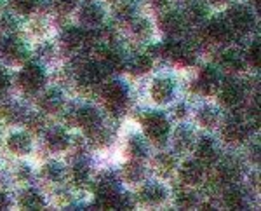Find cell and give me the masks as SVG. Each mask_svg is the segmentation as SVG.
<instances>
[{
	"instance_id": "obj_41",
	"label": "cell",
	"mask_w": 261,
	"mask_h": 211,
	"mask_svg": "<svg viewBox=\"0 0 261 211\" xmlns=\"http://www.w3.org/2000/svg\"><path fill=\"white\" fill-rule=\"evenodd\" d=\"M119 14H120V18H125V19H127V18H133V14H134V6H133V4H125V6H122V7H120V12H119Z\"/></svg>"
},
{
	"instance_id": "obj_23",
	"label": "cell",
	"mask_w": 261,
	"mask_h": 211,
	"mask_svg": "<svg viewBox=\"0 0 261 211\" xmlns=\"http://www.w3.org/2000/svg\"><path fill=\"white\" fill-rule=\"evenodd\" d=\"M172 142H174V147L179 152L188 150L193 145V131L188 126H179L176 129L174 136H172Z\"/></svg>"
},
{
	"instance_id": "obj_17",
	"label": "cell",
	"mask_w": 261,
	"mask_h": 211,
	"mask_svg": "<svg viewBox=\"0 0 261 211\" xmlns=\"http://www.w3.org/2000/svg\"><path fill=\"white\" fill-rule=\"evenodd\" d=\"M244 100V87L239 82H228L221 89V101L226 107H237Z\"/></svg>"
},
{
	"instance_id": "obj_45",
	"label": "cell",
	"mask_w": 261,
	"mask_h": 211,
	"mask_svg": "<svg viewBox=\"0 0 261 211\" xmlns=\"http://www.w3.org/2000/svg\"><path fill=\"white\" fill-rule=\"evenodd\" d=\"M60 6H65V7H68V6H71V4H75V0H56Z\"/></svg>"
},
{
	"instance_id": "obj_11",
	"label": "cell",
	"mask_w": 261,
	"mask_h": 211,
	"mask_svg": "<svg viewBox=\"0 0 261 211\" xmlns=\"http://www.w3.org/2000/svg\"><path fill=\"white\" fill-rule=\"evenodd\" d=\"M140 197L146 204H161V202L166 201L167 191L161 183H157V181H150V183H146L145 187L141 189Z\"/></svg>"
},
{
	"instance_id": "obj_19",
	"label": "cell",
	"mask_w": 261,
	"mask_h": 211,
	"mask_svg": "<svg viewBox=\"0 0 261 211\" xmlns=\"http://www.w3.org/2000/svg\"><path fill=\"white\" fill-rule=\"evenodd\" d=\"M218 159V150L216 145L211 138H202L197 145V161L200 164H213Z\"/></svg>"
},
{
	"instance_id": "obj_8",
	"label": "cell",
	"mask_w": 261,
	"mask_h": 211,
	"mask_svg": "<svg viewBox=\"0 0 261 211\" xmlns=\"http://www.w3.org/2000/svg\"><path fill=\"white\" fill-rule=\"evenodd\" d=\"M103 18H105L103 7L96 2L84 4L81 12H79V19H81V23L86 25V27H98L101 21H103Z\"/></svg>"
},
{
	"instance_id": "obj_15",
	"label": "cell",
	"mask_w": 261,
	"mask_h": 211,
	"mask_svg": "<svg viewBox=\"0 0 261 211\" xmlns=\"http://www.w3.org/2000/svg\"><path fill=\"white\" fill-rule=\"evenodd\" d=\"M7 149L16 155H27L32 150V138L27 133H12L7 138Z\"/></svg>"
},
{
	"instance_id": "obj_6",
	"label": "cell",
	"mask_w": 261,
	"mask_h": 211,
	"mask_svg": "<svg viewBox=\"0 0 261 211\" xmlns=\"http://www.w3.org/2000/svg\"><path fill=\"white\" fill-rule=\"evenodd\" d=\"M103 100L110 108H122L127 100V91L120 82H108L103 86Z\"/></svg>"
},
{
	"instance_id": "obj_26",
	"label": "cell",
	"mask_w": 261,
	"mask_h": 211,
	"mask_svg": "<svg viewBox=\"0 0 261 211\" xmlns=\"http://www.w3.org/2000/svg\"><path fill=\"white\" fill-rule=\"evenodd\" d=\"M151 65L153 63H151V58L148 54H138L129 61V70L133 75H143L151 70Z\"/></svg>"
},
{
	"instance_id": "obj_18",
	"label": "cell",
	"mask_w": 261,
	"mask_h": 211,
	"mask_svg": "<svg viewBox=\"0 0 261 211\" xmlns=\"http://www.w3.org/2000/svg\"><path fill=\"white\" fill-rule=\"evenodd\" d=\"M63 103H65V96L58 89H49L40 98V108L47 113H56L61 110Z\"/></svg>"
},
{
	"instance_id": "obj_38",
	"label": "cell",
	"mask_w": 261,
	"mask_h": 211,
	"mask_svg": "<svg viewBox=\"0 0 261 211\" xmlns=\"http://www.w3.org/2000/svg\"><path fill=\"white\" fill-rule=\"evenodd\" d=\"M157 166L161 168V170H164V171H171L172 170V166H174V161H172V159L169 157V155H161V157L157 159Z\"/></svg>"
},
{
	"instance_id": "obj_21",
	"label": "cell",
	"mask_w": 261,
	"mask_h": 211,
	"mask_svg": "<svg viewBox=\"0 0 261 211\" xmlns=\"http://www.w3.org/2000/svg\"><path fill=\"white\" fill-rule=\"evenodd\" d=\"M108 72L105 70V66L101 65V63H89V65H86L81 72V81L84 84H89V86H92V84H98L101 82V79L107 75Z\"/></svg>"
},
{
	"instance_id": "obj_35",
	"label": "cell",
	"mask_w": 261,
	"mask_h": 211,
	"mask_svg": "<svg viewBox=\"0 0 261 211\" xmlns=\"http://www.w3.org/2000/svg\"><path fill=\"white\" fill-rule=\"evenodd\" d=\"M176 202H178L179 208L190 209V208H193V206L197 204V197H195V194H193V192L185 191V192L178 194V199H176Z\"/></svg>"
},
{
	"instance_id": "obj_29",
	"label": "cell",
	"mask_w": 261,
	"mask_h": 211,
	"mask_svg": "<svg viewBox=\"0 0 261 211\" xmlns=\"http://www.w3.org/2000/svg\"><path fill=\"white\" fill-rule=\"evenodd\" d=\"M124 176L130 183H138V181H141L143 176H145V168H143V164L138 161V159H134V161L125 164Z\"/></svg>"
},
{
	"instance_id": "obj_44",
	"label": "cell",
	"mask_w": 261,
	"mask_h": 211,
	"mask_svg": "<svg viewBox=\"0 0 261 211\" xmlns=\"http://www.w3.org/2000/svg\"><path fill=\"white\" fill-rule=\"evenodd\" d=\"M176 115L178 117L187 115V107H185V105H178V108H176Z\"/></svg>"
},
{
	"instance_id": "obj_12",
	"label": "cell",
	"mask_w": 261,
	"mask_h": 211,
	"mask_svg": "<svg viewBox=\"0 0 261 211\" xmlns=\"http://www.w3.org/2000/svg\"><path fill=\"white\" fill-rule=\"evenodd\" d=\"M75 119H77V124L84 128L89 133V131L96 129L98 126H101V115L99 112L96 110V108L92 107H82L77 110V115H75Z\"/></svg>"
},
{
	"instance_id": "obj_27",
	"label": "cell",
	"mask_w": 261,
	"mask_h": 211,
	"mask_svg": "<svg viewBox=\"0 0 261 211\" xmlns=\"http://www.w3.org/2000/svg\"><path fill=\"white\" fill-rule=\"evenodd\" d=\"M221 65L223 68H226L228 72H239L244 68V60L242 56L237 53V51H226V53H223L221 56Z\"/></svg>"
},
{
	"instance_id": "obj_22",
	"label": "cell",
	"mask_w": 261,
	"mask_h": 211,
	"mask_svg": "<svg viewBox=\"0 0 261 211\" xmlns=\"http://www.w3.org/2000/svg\"><path fill=\"white\" fill-rule=\"evenodd\" d=\"M19 206L23 209H42L45 208V201L37 191L28 189L19 196Z\"/></svg>"
},
{
	"instance_id": "obj_7",
	"label": "cell",
	"mask_w": 261,
	"mask_h": 211,
	"mask_svg": "<svg viewBox=\"0 0 261 211\" xmlns=\"http://www.w3.org/2000/svg\"><path fill=\"white\" fill-rule=\"evenodd\" d=\"M162 53L179 65H192L193 63V53L179 42H167L162 48Z\"/></svg>"
},
{
	"instance_id": "obj_32",
	"label": "cell",
	"mask_w": 261,
	"mask_h": 211,
	"mask_svg": "<svg viewBox=\"0 0 261 211\" xmlns=\"http://www.w3.org/2000/svg\"><path fill=\"white\" fill-rule=\"evenodd\" d=\"M101 65L105 66V70H107V72H113V70H120L122 66H124V61H122L120 54L107 53V54H105V60H103Z\"/></svg>"
},
{
	"instance_id": "obj_34",
	"label": "cell",
	"mask_w": 261,
	"mask_h": 211,
	"mask_svg": "<svg viewBox=\"0 0 261 211\" xmlns=\"http://www.w3.org/2000/svg\"><path fill=\"white\" fill-rule=\"evenodd\" d=\"M237 175H239V170L233 162H225L220 166V178L223 181H228L230 183V181H233L237 178Z\"/></svg>"
},
{
	"instance_id": "obj_31",
	"label": "cell",
	"mask_w": 261,
	"mask_h": 211,
	"mask_svg": "<svg viewBox=\"0 0 261 211\" xmlns=\"http://www.w3.org/2000/svg\"><path fill=\"white\" fill-rule=\"evenodd\" d=\"M9 4H11L12 11L23 16L30 14L37 7V0H9Z\"/></svg>"
},
{
	"instance_id": "obj_37",
	"label": "cell",
	"mask_w": 261,
	"mask_h": 211,
	"mask_svg": "<svg viewBox=\"0 0 261 211\" xmlns=\"http://www.w3.org/2000/svg\"><path fill=\"white\" fill-rule=\"evenodd\" d=\"M247 58H249L251 65L258 68L259 66V42H254V44L251 45L249 53H247Z\"/></svg>"
},
{
	"instance_id": "obj_36",
	"label": "cell",
	"mask_w": 261,
	"mask_h": 211,
	"mask_svg": "<svg viewBox=\"0 0 261 211\" xmlns=\"http://www.w3.org/2000/svg\"><path fill=\"white\" fill-rule=\"evenodd\" d=\"M73 178L79 183H84L87 178H89V166L86 162H77L73 166Z\"/></svg>"
},
{
	"instance_id": "obj_24",
	"label": "cell",
	"mask_w": 261,
	"mask_h": 211,
	"mask_svg": "<svg viewBox=\"0 0 261 211\" xmlns=\"http://www.w3.org/2000/svg\"><path fill=\"white\" fill-rule=\"evenodd\" d=\"M84 39H86V35H84V32L81 30V28H66L65 32H63V45H65L66 49L73 51L77 48H81V45L84 44Z\"/></svg>"
},
{
	"instance_id": "obj_30",
	"label": "cell",
	"mask_w": 261,
	"mask_h": 211,
	"mask_svg": "<svg viewBox=\"0 0 261 211\" xmlns=\"http://www.w3.org/2000/svg\"><path fill=\"white\" fill-rule=\"evenodd\" d=\"M42 175L50 181H60V180H63V176H65V168H63V164L58 161H49L44 168H42Z\"/></svg>"
},
{
	"instance_id": "obj_28",
	"label": "cell",
	"mask_w": 261,
	"mask_h": 211,
	"mask_svg": "<svg viewBox=\"0 0 261 211\" xmlns=\"http://www.w3.org/2000/svg\"><path fill=\"white\" fill-rule=\"evenodd\" d=\"M197 121L200 122L202 128L211 129L218 124V110L214 107H211V105H205V107H202L199 113H197Z\"/></svg>"
},
{
	"instance_id": "obj_40",
	"label": "cell",
	"mask_w": 261,
	"mask_h": 211,
	"mask_svg": "<svg viewBox=\"0 0 261 211\" xmlns=\"http://www.w3.org/2000/svg\"><path fill=\"white\" fill-rule=\"evenodd\" d=\"M204 14H205V11H204V7H202V6H192L190 11H188V16H190V19H193V21L202 19V18H204Z\"/></svg>"
},
{
	"instance_id": "obj_43",
	"label": "cell",
	"mask_w": 261,
	"mask_h": 211,
	"mask_svg": "<svg viewBox=\"0 0 261 211\" xmlns=\"http://www.w3.org/2000/svg\"><path fill=\"white\" fill-rule=\"evenodd\" d=\"M9 204H11V201H9V197H7V194L0 192V211L7 209L9 208Z\"/></svg>"
},
{
	"instance_id": "obj_16",
	"label": "cell",
	"mask_w": 261,
	"mask_h": 211,
	"mask_svg": "<svg viewBox=\"0 0 261 211\" xmlns=\"http://www.w3.org/2000/svg\"><path fill=\"white\" fill-rule=\"evenodd\" d=\"M207 35L211 40L223 44V42H228L231 39V28L226 21L213 19L211 23L207 25Z\"/></svg>"
},
{
	"instance_id": "obj_4",
	"label": "cell",
	"mask_w": 261,
	"mask_h": 211,
	"mask_svg": "<svg viewBox=\"0 0 261 211\" xmlns=\"http://www.w3.org/2000/svg\"><path fill=\"white\" fill-rule=\"evenodd\" d=\"M228 21L235 30H239L242 33L249 32L251 28L254 27V16H252V12L244 6L231 7L228 12Z\"/></svg>"
},
{
	"instance_id": "obj_48",
	"label": "cell",
	"mask_w": 261,
	"mask_h": 211,
	"mask_svg": "<svg viewBox=\"0 0 261 211\" xmlns=\"http://www.w3.org/2000/svg\"><path fill=\"white\" fill-rule=\"evenodd\" d=\"M259 7H261V6H259V0H256V9L259 11Z\"/></svg>"
},
{
	"instance_id": "obj_10",
	"label": "cell",
	"mask_w": 261,
	"mask_h": 211,
	"mask_svg": "<svg viewBox=\"0 0 261 211\" xmlns=\"http://www.w3.org/2000/svg\"><path fill=\"white\" fill-rule=\"evenodd\" d=\"M179 178L187 185H197L204 178V164L199 161H187L179 170Z\"/></svg>"
},
{
	"instance_id": "obj_13",
	"label": "cell",
	"mask_w": 261,
	"mask_h": 211,
	"mask_svg": "<svg viewBox=\"0 0 261 211\" xmlns=\"http://www.w3.org/2000/svg\"><path fill=\"white\" fill-rule=\"evenodd\" d=\"M246 136H247V128L242 121L231 119L223 128V138L228 143H241L246 140Z\"/></svg>"
},
{
	"instance_id": "obj_42",
	"label": "cell",
	"mask_w": 261,
	"mask_h": 211,
	"mask_svg": "<svg viewBox=\"0 0 261 211\" xmlns=\"http://www.w3.org/2000/svg\"><path fill=\"white\" fill-rule=\"evenodd\" d=\"M9 87V75L0 68V91H6Z\"/></svg>"
},
{
	"instance_id": "obj_14",
	"label": "cell",
	"mask_w": 261,
	"mask_h": 211,
	"mask_svg": "<svg viewBox=\"0 0 261 211\" xmlns=\"http://www.w3.org/2000/svg\"><path fill=\"white\" fill-rule=\"evenodd\" d=\"M45 143H47V147L53 152H63V150L68 149L70 136L65 129L53 128V129L47 131V134H45Z\"/></svg>"
},
{
	"instance_id": "obj_39",
	"label": "cell",
	"mask_w": 261,
	"mask_h": 211,
	"mask_svg": "<svg viewBox=\"0 0 261 211\" xmlns=\"http://www.w3.org/2000/svg\"><path fill=\"white\" fill-rule=\"evenodd\" d=\"M134 32H136L140 37H146V35L150 33V25H148V21H146V19L138 21V23L134 25Z\"/></svg>"
},
{
	"instance_id": "obj_46",
	"label": "cell",
	"mask_w": 261,
	"mask_h": 211,
	"mask_svg": "<svg viewBox=\"0 0 261 211\" xmlns=\"http://www.w3.org/2000/svg\"><path fill=\"white\" fill-rule=\"evenodd\" d=\"M153 4L157 7H164V6H167V4H169V0H153Z\"/></svg>"
},
{
	"instance_id": "obj_5",
	"label": "cell",
	"mask_w": 261,
	"mask_h": 211,
	"mask_svg": "<svg viewBox=\"0 0 261 211\" xmlns=\"http://www.w3.org/2000/svg\"><path fill=\"white\" fill-rule=\"evenodd\" d=\"M150 95H151V100L159 105H166L169 103L174 96V82L171 79H166V77H161V79H155L151 82V87H150Z\"/></svg>"
},
{
	"instance_id": "obj_33",
	"label": "cell",
	"mask_w": 261,
	"mask_h": 211,
	"mask_svg": "<svg viewBox=\"0 0 261 211\" xmlns=\"http://www.w3.org/2000/svg\"><path fill=\"white\" fill-rule=\"evenodd\" d=\"M129 150H130V154H133L134 159L146 157V145L143 143L141 138H138V136H134L133 140L129 142Z\"/></svg>"
},
{
	"instance_id": "obj_1",
	"label": "cell",
	"mask_w": 261,
	"mask_h": 211,
	"mask_svg": "<svg viewBox=\"0 0 261 211\" xmlns=\"http://www.w3.org/2000/svg\"><path fill=\"white\" fill-rule=\"evenodd\" d=\"M143 128H145V133L150 140H153L155 143H164L169 134V122H167L166 117L162 113L151 112L145 117L143 121Z\"/></svg>"
},
{
	"instance_id": "obj_3",
	"label": "cell",
	"mask_w": 261,
	"mask_h": 211,
	"mask_svg": "<svg viewBox=\"0 0 261 211\" xmlns=\"http://www.w3.org/2000/svg\"><path fill=\"white\" fill-rule=\"evenodd\" d=\"M0 58L6 63L16 65L27 58V48L18 37H6L0 40Z\"/></svg>"
},
{
	"instance_id": "obj_20",
	"label": "cell",
	"mask_w": 261,
	"mask_h": 211,
	"mask_svg": "<svg viewBox=\"0 0 261 211\" xmlns=\"http://www.w3.org/2000/svg\"><path fill=\"white\" fill-rule=\"evenodd\" d=\"M183 27H185V19L178 12H167L161 19V28L167 35H178V33L183 32Z\"/></svg>"
},
{
	"instance_id": "obj_47",
	"label": "cell",
	"mask_w": 261,
	"mask_h": 211,
	"mask_svg": "<svg viewBox=\"0 0 261 211\" xmlns=\"http://www.w3.org/2000/svg\"><path fill=\"white\" fill-rule=\"evenodd\" d=\"M209 2H211L213 6H221V4H225V0H209Z\"/></svg>"
},
{
	"instance_id": "obj_2",
	"label": "cell",
	"mask_w": 261,
	"mask_h": 211,
	"mask_svg": "<svg viewBox=\"0 0 261 211\" xmlns=\"http://www.w3.org/2000/svg\"><path fill=\"white\" fill-rule=\"evenodd\" d=\"M19 86L23 91L27 92H37L44 87L45 84V74L39 65H27L23 70L19 72Z\"/></svg>"
},
{
	"instance_id": "obj_25",
	"label": "cell",
	"mask_w": 261,
	"mask_h": 211,
	"mask_svg": "<svg viewBox=\"0 0 261 211\" xmlns=\"http://www.w3.org/2000/svg\"><path fill=\"white\" fill-rule=\"evenodd\" d=\"M223 201H225V206L228 209H244L246 208V197H244V192L237 187L228 189V191L225 192Z\"/></svg>"
},
{
	"instance_id": "obj_9",
	"label": "cell",
	"mask_w": 261,
	"mask_h": 211,
	"mask_svg": "<svg viewBox=\"0 0 261 211\" xmlns=\"http://www.w3.org/2000/svg\"><path fill=\"white\" fill-rule=\"evenodd\" d=\"M197 89H199L202 95H211L218 89L220 86V77H218V72L213 68V66H205L202 68L199 79L195 82Z\"/></svg>"
}]
</instances>
